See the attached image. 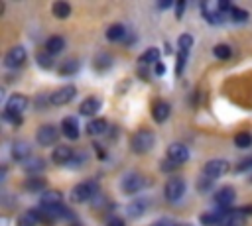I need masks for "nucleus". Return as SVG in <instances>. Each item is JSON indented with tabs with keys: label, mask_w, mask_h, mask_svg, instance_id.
<instances>
[{
	"label": "nucleus",
	"mask_w": 252,
	"mask_h": 226,
	"mask_svg": "<svg viewBox=\"0 0 252 226\" xmlns=\"http://www.w3.org/2000/svg\"><path fill=\"white\" fill-rule=\"evenodd\" d=\"M108 130V122L104 120V118H94V120H91L89 124H87V134L89 136H100V134H104Z\"/></svg>",
	"instance_id": "obj_24"
},
{
	"label": "nucleus",
	"mask_w": 252,
	"mask_h": 226,
	"mask_svg": "<svg viewBox=\"0 0 252 226\" xmlns=\"http://www.w3.org/2000/svg\"><path fill=\"white\" fill-rule=\"evenodd\" d=\"M250 181H252V177H250Z\"/></svg>",
	"instance_id": "obj_49"
},
{
	"label": "nucleus",
	"mask_w": 252,
	"mask_h": 226,
	"mask_svg": "<svg viewBox=\"0 0 252 226\" xmlns=\"http://www.w3.org/2000/svg\"><path fill=\"white\" fill-rule=\"evenodd\" d=\"M57 138H59V132H57V128H55L53 124H43V126H39V130H37V134H35V141H37L39 145H43V147L53 145V143L57 141Z\"/></svg>",
	"instance_id": "obj_7"
},
{
	"label": "nucleus",
	"mask_w": 252,
	"mask_h": 226,
	"mask_svg": "<svg viewBox=\"0 0 252 226\" xmlns=\"http://www.w3.org/2000/svg\"><path fill=\"white\" fill-rule=\"evenodd\" d=\"M185 193V181L181 177H171L167 183H165V189H163V195L169 202H175L183 197Z\"/></svg>",
	"instance_id": "obj_5"
},
{
	"label": "nucleus",
	"mask_w": 252,
	"mask_h": 226,
	"mask_svg": "<svg viewBox=\"0 0 252 226\" xmlns=\"http://www.w3.org/2000/svg\"><path fill=\"white\" fill-rule=\"evenodd\" d=\"M211 187H213V179H209V177H201L199 181H197V189L201 191V193H207V191H211Z\"/></svg>",
	"instance_id": "obj_38"
},
{
	"label": "nucleus",
	"mask_w": 252,
	"mask_h": 226,
	"mask_svg": "<svg viewBox=\"0 0 252 226\" xmlns=\"http://www.w3.org/2000/svg\"><path fill=\"white\" fill-rule=\"evenodd\" d=\"M39 204L41 206H63V193L47 189L41 197H39Z\"/></svg>",
	"instance_id": "obj_17"
},
{
	"label": "nucleus",
	"mask_w": 252,
	"mask_h": 226,
	"mask_svg": "<svg viewBox=\"0 0 252 226\" xmlns=\"http://www.w3.org/2000/svg\"><path fill=\"white\" fill-rule=\"evenodd\" d=\"M77 94V88L73 85H65V86H59L57 90H53L49 94V100L53 106H63V104H69Z\"/></svg>",
	"instance_id": "obj_4"
},
{
	"label": "nucleus",
	"mask_w": 252,
	"mask_h": 226,
	"mask_svg": "<svg viewBox=\"0 0 252 226\" xmlns=\"http://www.w3.org/2000/svg\"><path fill=\"white\" fill-rule=\"evenodd\" d=\"M175 226H191V224H183V222H181V224H175Z\"/></svg>",
	"instance_id": "obj_48"
},
{
	"label": "nucleus",
	"mask_w": 252,
	"mask_h": 226,
	"mask_svg": "<svg viewBox=\"0 0 252 226\" xmlns=\"http://www.w3.org/2000/svg\"><path fill=\"white\" fill-rule=\"evenodd\" d=\"M63 47H65V39H63L61 35H51V37H47V41H45V51H47L49 55L61 53Z\"/></svg>",
	"instance_id": "obj_25"
},
{
	"label": "nucleus",
	"mask_w": 252,
	"mask_h": 226,
	"mask_svg": "<svg viewBox=\"0 0 252 226\" xmlns=\"http://www.w3.org/2000/svg\"><path fill=\"white\" fill-rule=\"evenodd\" d=\"M43 167H45V161H43L41 157H37V155H32L30 159H26V161L22 163V169H24L26 173H30L32 177H35L39 171H43Z\"/></svg>",
	"instance_id": "obj_19"
},
{
	"label": "nucleus",
	"mask_w": 252,
	"mask_h": 226,
	"mask_svg": "<svg viewBox=\"0 0 252 226\" xmlns=\"http://www.w3.org/2000/svg\"><path fill=\"white\" fill-rule=\"evenodd\" d=\"M93 195H96V183L93 181H85L73 187L71 191V200L73 202H85L89 198H93Z\"/></svg>",
	"instance_id": "obj_3"
},
{
	"label": "nucleus",
	"mask_w": 252,
	"mask_h": 226,
	"mask_svg": "<svg viewBox=\"0 0 252 226\" xmlns=\"http://www.w3.org/2000/svg\"><path fill=\"white\" fill-rule=\"evenodd\" d=\"M138 63H140L142 67L158 65V63H159V49H158V47H148V49L138 57Z\"/></svg>",
	"instance_id": "obj_21"
},
{
	"label": "nucleus",
	"mask_w": 252,
	"mask_h": 226,
	"mask_svg": "<svg viewBox=\"0 0 252 226\" xmlns=\"http://www.w3.org/2000/svg\"><path fill=\"white\" fill-rule=\"evenodd\" d=\"M146 208H148V198H134L132 202L126 204V214L132 218H138L146 212Z\"/></svg>",
	"instance_id": "obj_20"
},
{
	"label": "nucleus",
	"mask_w": 252,
	"mask_h": 226,
	"mask_svg": "<svg viewBox=\"0 0 252 226\" xmlns=\"http://www.w3.org/2000/svg\"><path fill=\"white\" fill-rule=\"evenodd\" d=\"M213 53H215V57H217V59H228L232 51H230V47H228L226 43H219V45H215Z\"/></svg>",
	"instance_id": "obj_34"
},
{
	"label": "nucleus",
	"mask_w": 252,
	"mask_h": 226,
	"mask_svg": "<svg viewBox=\"0 0 252 226\" xmlns=\"http://www.w3.org/2000/svg\"><path fill=\"white\" fill-rule=\"evenodd\" d=\"M171 4H173V2H161L159 8H167V6H171Z\"/></svg>",
	"instance_id": "obj_47"
},
{
	"label": "nucleus",
	"mask_w": 252,
	"mask_h": 226,
	"mask_svg": "<svg viewBox=\"0 0 252 226\" xmlns=\"http://www.w3.org/2000/svg\"><path fill=\"white\" fill-rule=\"evenodd\" d=\"M244 214H252V206H244V208H240Z\"/></svg>",
	"instance_id": "obj_46"
},
{
	"label": "nucleus",
	"mask_w": 252,
	"mask_h": 226,
	"mask_svg": "<svg viewBox=\"0 0 252 226\" xmlns=\"http://www.w3.org/2000/svg\"><path fill=\"white\" fill-rule=\"evenodd\" d=\"M187 55H189V51H185V49L177 51V75H181V71H183V67L187 63Z\"/></svg>",
	"instance_id": "obj_36"
},
{
	"label": "nucleus",
	"mask_w": 252,
	"mask_h": 226,
	"mask_svg": "<svg viewBox=\"0 0 252 226\" xmlns=\"http://www.w3.org/2000/svg\"><path fill=\"white\" fill-rule=\"evenodd\" d=\"M26 57H28V53H26V49L22 47V45H14L6 55H4V65L8 67V69H16V67H22L24 63H26Z\"/></svg>",
	"instance_id": "obj_8"
},
{
	"label": "nucleus",
	"mask_w": 252,
	"mask_h": 226,
	"mask_svg": "<svg viewBox=\"0 0 252 226\" xmlns=\"http://www.w3.org/2000/svg\"><path fill=\"white\" fill-rule=\"evenodd\" d=\"M234 169H236L238 173H244V171H252V155H250V157H244L242 161H238Z\"/></svg>",
	"instance_id": "obj_37"
},
{
	"label": "nucleus",
	"mask_w": 252,
	"mask_h": 226,
	"mask_svg": "<svg viewBox=\"0 0 252 226\" xmlns=\"http://www.w3.org/2000/svg\"><path fill=\"white\" fill-rule=\"evenodd\" d=\"M24 189L26 191H30V193H37V191H47V181L43 179V177H30V179H26L24 181Z\"/></svg>",
	"instance_id": "obj_23"
},
{
	"label": "nucleus",
	"mask_w": 252,
	"mask_h": 226,
	"mask_svg": "<svg viewBox=\"0 0 252 226\" xmlns=\"http://www.w3.org/2000/svg\"><path fill=\"white\" fill-rule=\"evenodd\" d=\"M2 118H4L6 122H10L12 126H20V124H22V116H16V114H10V112H6V110H4V114H2Z\"/></svg>",
	"instance_id": "obj_39"
},
{
	"label": "nucleus",
	"mask_w": 252,
	"mask_h": 226,
	"mask_svg": "<svg viewBox=\"0 0 252 226\" xmlns=\"http://www.w3.org/2000/svg\"><path fill=\"white\" fill-rule=\"evenodd\" d=\"M234 197H236L234 189H232L230 185H224V187H220V189L215 193V202H217L220 208H228V206L234 202Z\"/></svg>",
	"instance_id": "obj_13"
},
{
	"label": "nucleus",
	"mask_w": 252,
	"mask_h": 226,
	"mask_svg": "<svg viewBox=\"0 0 252 226\" xmlns=\"http://www.w3.org/2000/svg\"><path fill=\"white\" fill-rule=\"evenodd\" d=\"M79 67H81V63H79L77 59H67V61L61 63L59 75H75V73L79 71Z\"/></svg>",
	"instance_id": "obj_29"
},
{
	"label": "nucleus",
	"mask_w": 252,
	"mask_h": 226,
	"mask_svg": "<svg viewBox=\"0 0 252 226\" xmlns=\"http://www.w3.org/2000/svg\"><path fill=\"white\" fill-rule=\"evenodd\" d=\"M201 10H203V18L211 24H220L224 20V16L220 14L219 10V4H209V2H203L201 4Z\"/></svg>",
	"instance_id": "obj_15"
},
{
	"label": "nucleus",
	"mask_w": 252,
	"mask_h": 226,
	"mask_svg": "<svg viewBox=\"0 0 252 226\" xmlns=\"http://www.w3.org/2000/svg\"><path fill=\"white\" fill-rule=\"evenodd\" d=\"M167 159L181 165L189 159V149L183 143H171V145H167Z\"/></svg>",
	"instance_id": "obj_11"
},
{
	"label": "nucleus",
	"mask_w": 252,
	"mask_h": 226,
	"mask_svg": "<svg viewBox=\"0 0 252 226\" xmlns=\"http://www.w3.org/2000/svg\"><path fill=\"white\" fill-rule=\"evenodd\" d=\"M100 106H102L100 98H96V96H89V98H85V100L81 102L79 112H81L83 116H94V114L100 110Z\"/></svg>",
	"instance_id": "obj_18"
},
{
	"label": "nucleus",
	"mask_w": 252,
	"mask_h": 226,
	"mask_svg": "<svg viewBox=\"0 0 252 226\" xmlns=\"http://www.w3.org/2000/svg\"><path fill=\"white\" fill-rule=\"evenodd\" d=\"M169 104L165 102V100H158L154 106H152V116H154V120L156 122H165L167 118H169Z\"/></svg>",
	"instance_id": "obj_22"
},
{
	"label": "nucleus",
	"mask_w": 252,
	"mask_h": 226,
	"mask_svg": "<svg viewBox=\"0 0 252 226\" xmlns=\"http://www.w3.org/2000/svg\"><path fill=\"white\" fill-rule=\"evenodd\" d=\"M138 75H140L144 81H150V73H148V67H142V65H140V69H138Z\"/></svg>",
	"instance_id": "obj_44"
},
{
	"label": "nucleus",
	"mask_w": 252,
	"mask_h": 226,
	"mask_svg": "<svg viewBox=\"0 0 252 226\" xmlns=\"http://www.w3.org/2000/svg\"><path fill=\"white\" fill-rule=\"evenodd\" d=\"M73 149L69 147V145H65V143H59V145H55L53 147V151H51V161L55 163V165H69L71 163V159H73Z\"/></svg>",
	"instance_id": "obj_10"
},
{
	"label": "nucleus",
	"mask_w": 252,
	"mask_h": 226,
	"mask_svg": "<svg viewBox=\"0 0 252 226\" xmlns=\"http://www.w3.org/2000/svg\"><path fill=\"white\" fill-rule=\"evenodd\" d=\"M106 226H124V220H120L118 216H110L108 222H106Z\"/></svg>",
	"instance_id": "obj_42"
},
{
	"label": "nucleus",
	"mask_w": 252,
	"mask_h": 226,
	"mask_svg": "<svg viewBox=\"0 0 252 226\" xmlns=\"http://www.w3.org/2000/svg\"><path fill=\"white\" fill-rule=\"evenodd\" d=\"M191 45H193V37H191L189 33H183V35H179V39H177V47H179V49H185V51H189V49H191Z\"/></svg>",
	"instance_id": "obj_35"
},
{
	"label": "nucleus",
	"mask_w": 252,
	"mask_h": 226,
	"mask_svg": "<svg viewBox=\"0 0 252 226\" xmlns=\"http://www.w3.org/2000/svg\"><path fill=\"white\" fill-rule=\"evenodd\" d=\"M51 12H53V16H55L57 20H65V18H69V14H71V6H69V2L59 0V2H53Z\"/></svg>",
	"instance_id": "obj_27"
},
{
	"label": "nucleus",
	"mask_w": 252,
	"mask_h": 226,
	"mask_svg": "<svg viewBox=\"0 0 252 226\" xmlns=\"http://www.w3.org/2000/svg\"><path fill=\"white\" fill-rule=\"evenodd\" d=\"M154 141H156V136L152 130H138L132 140H130V147L134 153H148L152 147H154Z\"/></svg>",
	"instance_id": "obj_1"
},
{
	"label": "nucleus",
	"mask_w": 252,
	"mask_h": 226,
	"mask_svg": "<svg viewBox=\"0 0 252 226\" xmlns=\"http://www.w3.org/2000/svg\"><path fill=\"white\" fill-rule=\"evenodd\" d=\"M183 10H185V2H175V16H177V20H181Z\"/></svg>",
	"instance_id": "obj_41"
},
{
	"label": "nucleus",
	"mask_w": 252,
	"mask_h": 226,
	"mask_svg": "<svg viewBox=\"0 0 252 226\" xmlns=\"http://www.w3.org/2000/svg\"><path fill=\"white\" fill-rule=\"evenodd\" d=\"M35 61H37V65H39L41 69H51V67H53V59H51V55H49L47 51L37 53V55H35Z\"/></svg>",
	"instance_id": "obj_33"
},
{
	"label": "nucleus",
	"mask_w": 252,
	"mask_h": 226,
	"mask_svg": "<svg viewBox=\"0 0 252 226\" xmlns=\"http://www.w3.org/2000/svg\"><path fill=\"white\" fill-rule=\"evenodd\" d=\"M228 169H230V165H228L226 159H211L209 163H205V167H203V175L209 177V179H217V177L226 175Z\"/></svg>",
	"instance_id": "obj_6"
},
{
	"label": "nucleus",
	"mask_w": 252,
	"mask_h": 226,
	"mask_svg": "<svg viewBox=\"0 0 252 226\" xmlns=\"http://www.w3.org/2000/svg\"><path fill=\"white\" fill-rule=\"evenodd\" d=\"M146 185H148V179H146L144 175L136 173V171L124 175L122 181H120V187H122V193H124V195H134V193L142 191Z\"/></svg>",
	"instance_id": "obj_2"
},
{
	"label": "nucleus",
	"mask_w": 252,
	"mask_h": 226,
	"mask_svg": "<svg viewBox=\"0 0 252 226\" xmlns=\"http://www.w3.org/2000/svg\"><path fill=\"white\" fill-rule=\"evenodd\" d=\"M28 96H24V94H20V92H16V94H12L8 100H6V112H10V114H16V116H22V112L28 108Z\"/></svg>",
	"instance_id": "obj_9"
},
{
	"label": "nucleus",
	"mask_w": 252,
	"mask_h": 226,
	"mask_svg": "<svg viewBox=\"0 0 252 226\" xmlns=\"http://www.w3.org/2000/svg\"><path fill=\"white\" fill-rule=\"evenodd\" d=\"M126 37V28L122 24H112L108 29H106V39L108 41H120Z\"/></svg>",
	"instance_id": "obj_28"
},
{
	"label": "nucleus",
	"mask_w": 252,
	"mask_h": 226,
	"mask_svg": "<svg viewBox=\"0 0 252 226\" xmlns=\"http://www.w3.org/2000/svg\"><path fill=\"white\" fill-rule=\"evenodd\" d=\"M12 157H14L16 161H20V163H24L26 159H30V157H32V147H30V143L24 141V140L14 141V143H12Z\"/></svg>",
	"instance_id": "obj_14"
},
{
	"label": "nucleus",
	"mask_w": 252,
	"mask_h": 226,
	"mask_svg": "<svg viewBox=\"0 0 252 226\" xmlns=\"http://www.w3.org/2000/svg\"><path fill=\"white\" fill-rule=\"evenodd\" d=\"M61 132H63V136L69 138V140H79V122H77V118H73V116L63 118V122H61Z\"/></svg>",
	"instance_id": "obj_16"
},
{
	"label": "nucleus",
	"mask_w": 252,
	"mask_h": 226,
	"mask_svg": "<svg viewBox=\"0 0 252 226\" xmlns=\"http://www.w3.org/2000/svg\"><path fill=\"white\" fill-rule=\"evenodd\" d=\"M244 224H246V214L240 208H236V210H224L219 226H244Z\"/></svg>",
	"instance_id": "obj_12"
},
{
	"label": "nucleus",
	"mask_w": 252,
	"mask_h": 226,
	"mask_svg": "<svg viewBox=\"0 0 252 226\" xmlns=\"http://www.w3.org/2000/svg\"><path fill=\"white\" fill-rule=\"evenodd\" d=\"M37 222H41L37 210H26V212H22V214L18 216L16 226H35Z\"/></svg>",
	"instance_id": "obj_26"
},
{
	"label": "nucleus",
	"mask_w": 252,
	"mask_h": 226,
	"mask_svg": "<svg viewBox=\"0 0 252 226\" xmlns=\"http://www.w3.org/2000/svg\"><path fill=\"white\" fill-rule=\"evenodd\" d=\"M222 214L224 212H205V214H201V224L203 226H219Z\"/></svg>",
	"instance_id": "obj_30"
},
{
	"label": "nucleus",
	"mask_w": 252,
	"mask_h": 226,
	"mask_svg": "<svg viewBox=\"0 0 252 226\" xmlns=\"http://www.w3.org/2000/svg\"><path fill=\"white\" fill-rule=\"evenodd\" d=\"M228 20L230 22H236V24H242V22L248 20V12L242 10V8H238V6H232L230 12H228Z\"/></svg>",
	"instance_id": "obj_31"
},
{
	"label": "nucleus",
	"mask_w": 252,
	"mask_h": 226,
	"mask_svg": "<svg viewBox=\"0 0 252 226\" xmlns=\"http://www.w3.org/2000/svg\"><path fill=\"white\" fill-rule=\"evenodd\" d=\"M152 226H175V222L169 220V218H161V220H156Z\"/></svg>",
	"instance_id": "obj_43"
},
{
	"label": "nucleus",
	"mask_w": 252,
	"mask_h": 226,
	"mask_svg": "<svg viewBox=\"0 0 252 226\" xmlns=\"http://www.w3.org/2000/svg\"><path fill=\"white\" fill-rule=\"evenodd\" d=\"M154 71H156V75H163V71H165L163 63H158V65H154Z\"/></svg>",
	"instance_id": "obj_45"
},
{
	"label": "nucleus",
	"mask_w": 252,
	"mask_h": 226,
	"mask_svg": "<svg viewBox=\"0 0 252 226\" xmlns=\"http://www.w3.org/2000/svg\"><path fill=\"white\" fill-rule=\"evenodd\" d=\"M234 145L236 147H250L252 145V134H248V132H240V134H236L234 136Z\"/></svg>",
	"instance_id": "obj_32"
},
{
	"label": "nucleus",
	"mask_w": 252,
	"mask_h": 226,
	"mask_svg": "<svg viewBox=\"0 0 252 226\" xmlns=\"http://www.w3.org/2000/svg\"><path fill=\"white\" fill-rule=\"evenodd\" d=\"M175 167H177V163H173V161H169V159H165V161L161 163V171H165V173H167V171H173Z\"/></svg>",
	"instance_id": "obj_40"
}]
</instances>
